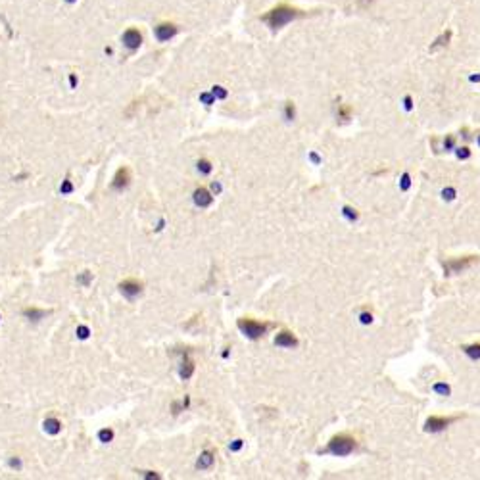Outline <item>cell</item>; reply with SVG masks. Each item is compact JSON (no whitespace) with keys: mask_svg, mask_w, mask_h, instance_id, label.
<instances>
[{"mask_svg":"<svg viewBox=\"0 0 480 480\" xmlns=\"http://www.w3.org/2000/svg\"><path fill=\"white\" fill-rule=\"evenodd\" d=\"M303 14L296 10V8H290V6H286V4H278L277 8L273 10H269L265 16H261V20L267 23L273 31H278V29H282L286 23H290L292 20H296V18H302Z\"/></svg>","mask_w":480,"mask_h":480,"instance_id":"1","label":"cell"},{"mask_svg":"<svg viewBox=\"0 0 480 480\" xmlns=\"http://www.w3.org/2000/svg\"><path fill=\"white\" fill-rule=\"evenodd\" d=\"M354 448H355V440L346 434L334 436L328 442V452L334 454V455H348V454L354 452Z\"/></svg>","mask_w":480,"mask_h":480,"instance_id":"2","label":"cell"},{"mask_svg":"<svg viewBox=\"0 0 480 480\" xmlns=\"http://www.w3.org/2000/svg\"><path fill=\"white\" fill-rule=\"evenodd\" d=\"M238 328L248 336V338H259L267 332L269 325L267 323H259V321L253 319H240L238 321Z\"/></svg>","mask_w":480,"mask_h":480,"instance_id":"3","label":"cell"},{"mask_svg":"<svg viewBox=\"0 0 480 480\" xmlns=\"http://www.w3.org/2000/svg\"><path fill=\"white\" fill-rule=\"evenodd\" d=\"M479 261V257L477 255H465V257H461V259H450V261H446L444 263V271L448 275H454V273H461L463 269H467V267H471L473 263H477Z\"/></svg>","mask_w":480,"mask_h":480,"instance_id":"4","label":"cell"},{"mask_svg":"<svg viewBox=\"0 0 480 480\" xmlns=\"http://www.w3.org/2000/svg\"><path fill=\"white\" fill-rule=\"evenodd\" d=\"M177 25L175 23H160V25H156V39L160 41V43H167L169 39H173L175 35H177Z\"/></svg>","mask_w":480,"mask_h":480,"instance_id":"5","label":"cell"},{"mask_svg":"<svg viewBox=\"0 0 480 480\" xmlns=\"http://www.w3.org/2000/svg\"><path fill=\"white\" fill-rule=\"evenodd\" d=\"M455 419H457V417H430V419L427 421L425 429H427L429 432H440V430H444L448 425H452Z\"/></svg>","mask_w":480,"mask_h":480,"instance_id":"6","label":"cell"},{"mask_svg":"<svg viewBox=\"0 0 480 480\" xmlns=\"http://www.w3.org/2000/svg\"><path fill=\"white\" fill-rule=\"evenodd\" d=\"M123 45L127 46L129 50H137L138 46L142 45V35H140V31L138 29H127L125 33H123Z\"/></svg>","mask_w":480,"mask_h":480,"instance_id":"7","label":"cell"},{"mask_svg":"<svg viewBox=\"0 0 480 480\" xmlns=\"http://www.w3.org/2000/svg\"><path fill=\"white\" fill-rule=\"evenodd\" d=\"M119 290H121V294L127 298H135L138 296L140 292H142V284L137 282V280H133V278H129V280H123L121 284H119Z\"/></svg>","mask_w":480,"mask_h":480,"instance_id":"8","label":"cell"},{"mask_svg":"<svg viewBox=\"0 0 480 480\" xmlns=\"http://www.w3.org/2000/svg\"><path fill=\"white\" fill-rule=\"evenodd\" d=\"M129 179H131V177H129V169H127V167H119L117 173H115L112 186H114L115 190H123V188L129 184Z\"/></svg>","mask_w":480,"mask_h":480,"instance_id":"9","label":"cell"},{"mask_svg":"<svg viewBox=\"0 0 480 480\" xmlns=\"http://www.w3.org/2000/svg\"><path fill=\"white\" fill-rule=\"evenodd\" d=\"M275 344L277 346H286V348H294L298 346V338L292 334V332H288V330H282L280 334H277V338H275Z\"/></svg>","mask_w":480,"mask_h":480,"instance_id":"10","label":"cell"},{"mask_svg":"<svg viewBox=\"0 0 480 480\" xmlns=\"http://www.w3.org/2000/svg\"><path fill=\"white\" fill-rule=\"evenodd\" d=\"M194 202H196L200 207H206L213 202V198H211V194L207 192L204 186H200V188L194 190Z\"/></svg>","mask_w":480,"mask_h":480,"instance_id":"11","label":"cell"},{"mask_svg":"<svg viewBox=\"0 0 480 480\" xmlns=\"http://www.w3.org/2000/svg\"><path fill=\"white\" fill-rule=\"evenodd\" d=\"M45 430L48 434H58L60 430H62V423L58 421V419H54V417H50V419H46L45 421Z\"/></svg>","mask_w":480,"mask_h":480,"instance_id":"12","label":"cell"},{"mask_svg":"<svg viewBox=\"0 0 480 480\" xmlns=\"http://www.w3.org/2000/svg\"><path fill=\"white\" fill-rule=\"evenodd\" d=\"M23 315L25 317H29L31 321H39V319H43L46 315V311L45 309H37V307H27L25 311H23Z\"/></svg>","mask_w":480,"mask_h":480,"instance_id":"13","label":"cell"},{"mask_svg":"<svg viewBox=\"0 0 480 480\" xmlns=\"http://www.w3.org/2000/svg\"><path fill=\"white\" fill-rule=\"evenodd\" d=\"M452 41V31H446V33H442L438 39L434 41V45L430 46V50H436V48H442V46H446L448 43Z\"/></svg>","mask_w":480,"mask_h":480,"instance_id":"14","label":"cell"},{"mask_svg":"<svg viewBox=\"0 0 480 480\" xmlns=\"http://www.w3.org/2000/svg\"><path fill=\"white\" fill-rule=\"evenodd\" d=\"M211 463H213V454L204 452V454L200 455V459H198L196 467H198V469H207V467H211Z\"/></svg>","mask_w":480,"mask_h":480,"instance_id":"15","label":"cell"},{"mask_svg":"<svg viewBox=\"0 0 480 480\" xmlns=\"http://www.w3.org/2000/svg\"><path fill=\"white\" fill-rule=\"evenodd\" d=\"M192 371H194V363H192L190 359H184V361H183V367H181V377H183L184 380H186V379H190Z\"/></svg>","mask_w":480,"mask_h":480,"instance_id":"16","label":"cell"},{"mask_svg":"<svg viewBox=\"0 0 480 480\" xmlns=\"http://www.w3.org/2000/svg\"><path fill=\"white\" fill-rule=\"evenodd\" d=\"M463 350H465V354H469L471 357H480V344H473V346H465Z\"/></svg>","mask_w":480,"mask_h":480,"instance_id":"17","label":"cell"},{"mask_svg":"<svg viewBox=\"0 0 480 480\" xmlns=\"http://www.w3.org/2000/svg\"><path fill=\"white\" fill-rule=\"evenodd\" d=\"M100 442H104V444H108V442H112V438H114V430H110V429H104V430H100Z\"/></svg>","mask_w":480,"mask_h":480,"instance_id":"18","label":"cell"},{"mask_svg":"<svg viewBox=\"0 0 480 480\" xmlns=\"http://www.w3.org/2000/svg\"><path fill=\"white\" fill-rule=\"evenodd\" d=\"M375 0H350V4L354 6V8H359V10H363V8H369L371 4H373Z\"/></svg>","mask_w":480,"mask_h":480,"instance_id":"19","label":"cell"},{"mask_svg":"<svg viewBox=\"0 0 480 480\" xmlns=\"http://www.w3.org/2000/svg\"><path fill=\"white\" fill-rule=\"evenodd\" d=\"M198 169L202 171V173H209L211 171V163L207 160H200L198 161Z\"/></svg>","mask_w":480,"mask_h":480,"instance_id":"20","label":"cell"},{"mask_svg":"<svg viewBox=\"0 0 480 480\" xmlns=\"http://www.w3.org/2000/svg\"><path fill=\"white\" fill-rule=\"evenodd\" d=\"M89 334H91V330H89L87 327H77V336H79L81 340H85V338H89Z\"/></svg>","mask_w":480,"mask_h":480,"instance_id":"21","label":"cell"},{"mask_svg":"<svg viewBox=\"0 0 480 480\" xmlns=\"http://www.w3.org/2000/svg\"><path fill=\"white\" fill-rule=\"evenodd\" d=\"M77 280H79L81 284H85V286H87V284H89V282H91V280H92V273H89V271H85V273L81 275V277H79Z\"/></svg>","mask_w":480,"mask_h":480,"instance_id":"22","label":"cell"},{"mask_svg":"<svg viewBox=\"0 0 480 480\" xmlns=\"http://www.w3.org/2000/svg\"><path fill=\"white\" fill-rule=\"evenodd\" d=\"M60 190H62V194H69V192L73 190V186H71V181H69V179H66V181H64V184L60 186Z\"/></svg>","mask_w":480,"mask_h":480,"instance_id":"23","label":"cell"},{"mask_svg":"<svg viewBox=\"0 0 480 480\" xmlns=\"http://www.w3.org/2000/svg\"><path fill=\"white\" fill-rule=\"evenodd\" d=\"M213 96H219V98H225L227 92L223 91V87H213Z\"/></svg>","mask_w":480,"mask_h":480,"instance_id":"24","label":"cell"},{"mask_svg":"<svg viewBox=\"0 0 480 480\" xmlns=\"http://www.w3.org/2000/svg\"><path fill=\"white\" fill-rule=\"evenodd\" d=\"M286 115H288V117H292V115H294V106H292V102H288V104H286Z\"/></svg>","mask_w":480,"mask_h":480,"instance_id":"25","label":"cell"},{"mask_svg":"<svg viewBox=\"0 0 480 480\" xmlns=\"http://www.w3.org/2000/svg\"><path fill=\"white\" fill-rule=\"evenodd\" d=\"M457 156L459 158H467V156H469V148H461V150L457 152Z\"/></svg>","mask_w":480,"mask_h":480,"instance_id":"26","label":"cell"},{"mask_svg":"<svg viewBox=\"0 0 480 480\" xmlns=\"http://www.w3.org/2000/svg\"><path fill=\"white\" fill-rule=\"evenodd\" d=\"M69 85L75 89V85H77V77L75 75H69Z\"/></svg>","mask_w":480,"mask_h":480,"instance_id":"27","label":"cell"},{"mask_svg":"<svg viewBox=\"0 0 480 480\" xmlns=\"http://www.w3.org/2000/svg\"><path fill=\"white\" fill-rule=\"evenodd\" d=\"M66 2H69V4H73V2H77V0H66Z\"/></svg>","mask_w":480,"mask_h":480,"instance_id":"28","label":"cell"}]
</instances>
